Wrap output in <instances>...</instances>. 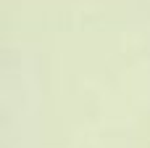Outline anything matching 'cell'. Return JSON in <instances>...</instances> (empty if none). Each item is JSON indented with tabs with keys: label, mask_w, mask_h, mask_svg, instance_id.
<instances>
[]
</instances>
